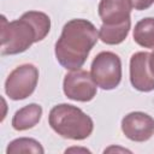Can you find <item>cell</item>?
<instances>
[{
  "instance_id": "cell-1",
  "label": "cell",
  "mask_w": 154,
  "mask_h": 154,
  "mask_svg": "<svg viewBox=\"0 0 154 154\" xmlns=\"http://www.w3.org/2000/svg\"><path fill=\"white\" fill-rule=\"evenodd\" d=\"M99 38L95 26L85 19H72L65 24L55 43V57L69 70L79 69Z\"/></svg>"
},
{
  "instance_id": "cell-2",
  "label": "cell",
  "mask_w": 154,
  "mask_h": 154,
  "mask_svg": "<svg viewBox=\"0 0 154 154\" xmlns=\"http://www.w3.org/2000/svg\"><path fill=\"white\" fill-rule=\"evenodd\" d=\"M51 28L49 17L42 12L30 11L19 19L7 22L1 17V54H17L41 41Z\"/></svg>"
},
{
  "instance_id": "cell-3",
  "label": "cell",
  "mask_w": 154,
  "mask_h": 154,
  "mask_svg": "<svg viewBox=\"0 0 154 154\" xmlns=\"http://www.w3.org/2000/svg\"><path fill=\"white\" fill-rule=\"evenodd\" d=\"M52 129L65 138L84 140L93 131V120L79 108L71 105H58L49 113Z\"/></svg>"
},
{
  "instance_id": "cell-4",
  "label": "cell",
  "mask_w": 154,
  "mask_h": 154,
  "mask_svg": "<svg viewBox=\"0 0 154 154\" xmlns=\"http://www.w3.org/2000/svg\"><path fill=\"white\" fill-rule=\"evenodd\" d=\"M96 85L105 90L116 88L122 79V63L117 54L102 52L91 64L90 72Z\"/></svg>"
},
{
  "instance_id": "cell-5",
  "label": "cell",
  "mask_w": 154,
  "mask_h": 154,
  "mask_svg": "<svg viewBox=\"0 0 154 154\" xmlns=\"http://www.w3.org/2000/svg\"><path fill=\"white\" fill-rule=\"evenodd\" d=\"M38 71L31 64H25L14 69L5 84L6 94L12 100H23L28 97L37 84Z\"/></svg>"
},
{
  "instance_id": "cell-6",
  "label": "cell",
  "mask_w": 154,
  "mask_h": 154,
  "mask_svg": "<svg viewBox=\"0 0 154 154\" xmlns=\"http://www.w3.org/2000/svg\"><path fill=\"white\" fill-rule=\"evenodd\" d=\"M64 93L71 100L89 101L96 94V83L88 71L77 69L65 76Z\"/></svg>"
},
{
  "instance_id": "cell-7",
  "label": "cell",
  "mask_w": 154,
  "mask_h": 154,
  "mask_svg": "<svg viewBox=\"0 0 154 154\" xmlns=\"http://www.w3.org/2000/svg\"><path fill=\"white\" fill-rule=\"evenodd\" d=\"M122 130L131 141L143 142L154 134V119L146 113L132 112L123 119Z\"/></svg>"
},
{
  "instance_id": "cell-8",
  "label": "cell",
  "mask_w": 154,
  "mask_h": 154,
  "mask_svg": "<svg viewBox=\"0 0 154 154\" xmlns=\"http://www.w3.org/2000/svg\"><path fill=\"white\" fill-rule=\"evenodd\" d=\"M130 79L137 90L150 91L154 89V76L149 67V54L138 52L131 57Z\"/></svg>"
},
{
  "instance_id": "cell-9",
  "label": "cell",
  "mask_w": 154,
  "mask_h": 154,
  "mask_svg": "<svg viewBox=\"0 0 154 154\" xmlns=\"http://www.w3.org/2000/svg\"><path fill=\"white\" fill-rule=\"evenodd\" d=\"M130 0H101L99 14L103 24H119L130 20Z\"/></svg>"
},
{
  "instance_id": "cell-10",
  "label": "cell",
  "mask_w": 154,
  "mask_h": 154,
  "mask_svg": "<svg viewBox=\"0 0 154 154\" xmlns=\"http://www.w3.org/2000/svg\"><path fill=\"white\" fill-rule=\"evenodd\" d=\"M41 114H42L41 106L36 103L28 105L16 112L12 120V126L18 131L30 129L40 122Z\"/></svg>"
},
{
  "instance_id": "cell-11",
  "label": "cell",
  "mask_w": 154,
  "mask_h": 154,
  "mask_svg": "<svg viewBox=\"0 0 154 154\" xmlns=\"http://www.w3.org/2000/svg\"><path fill=\"white\" fill-rule=\"evenodd\" d=\"M130 29V20L119 23V24H102L99 37L102 42L107 45H117L120 43L128 35Z\"/></svg>"
},
{
  "instance_id": "cell-12",
  "label": "cell",
  "mask_w": 154,
  "mask_h": 154,
  "mask_svg": "<svg viewBox=\"0 0 154 154\" xmlns=\"http://www.w3.org/2000/svg\"><path fill=\"white\" fill-rule=\"evenodd\" d=\"M134 40L142 47L154 48V18H144L136 24Z\"/></svg>"
},
{
  "instance_id": "cell-13",
  "label": "cell",
  "mask_w": 154,
  "mask_h": 154,
  "mask_svg": "<svg viewBox=\"0 0 154 154\" xmlns=\"http://www.w3.org/2000/svg\"><path fill=\"white\" fill-rule=\"evenodd\" d=\"M6 153H43V148L32 138H18L8 144Z\"/></svg>"
},
{
  "instance_id": "cell-14",
  "label": "cell",
  "mask_w": 154,
  "mask_h": 154,
  "mask_svg": "<svg viewBox=\"0 0 154 154\" xmlns=\"http://www.w3.org/2000/svg\"><path fill=\"white\" fill-rule=\"evenodd\" d=\"M153 2H154V0H130L131 7H134L135 10H138V11L148 8Z\"/></svg>"
},
{
  "instance_id": "cell-15",
  "label": "cell",
  "mask_w": 154,
  "mask_h": 154,
  "mask_svg": "<svg viewBox=\"0 0 154 154\" xmlns=\"http://www.w3.org/2000/svg\"><path fill=\"white\" fill-rule=\"evenodd\" d=\"M149 67H150V71L154 76V51L152 54H149Z\"/></svg>"
},
{
  "instance_id": "cell-16",
  "label": "cell",
  "mask_w": 154,
  "mask_h": 154,
  "mask_svg": "<svg viewBox=\"0 0 154 154\" xmlns=\"http://www.w3.org/2000/svg\"><path fill=\"white\" fill-rule=\"evenodd\" d=\"M67 152H83V153H89V150L85 149V148H70V149L66 150V153Z\"/></svg>"
}]
</instances>
